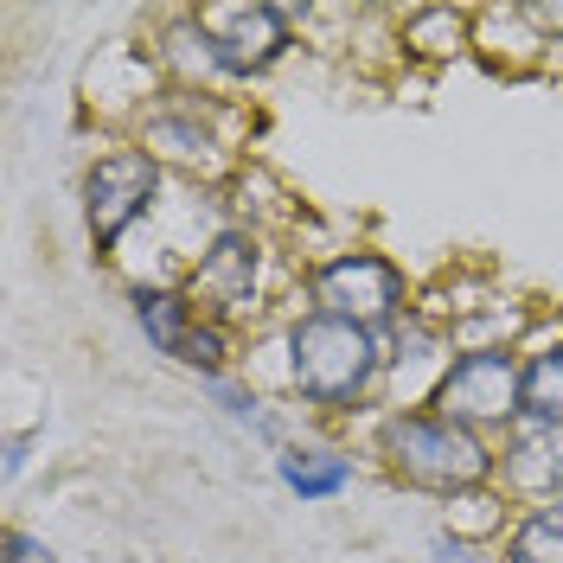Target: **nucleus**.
<instances>
[{
	"instance_id": "17",
	"label": "nucleus",
	"mask_w": 563,
	"mask_h": 563,
	"mask_svg": "<svg viewBox=\"0 0 563 563\" xmlns=\"http://www.w3.org/2000/svg\"><path fill=\"white\" fill-rule=\"evenodd\" d=\"M429 558L435 563H493L499 551H487V544H467V538H455L449 526L429 531Z\"/></svg>"
},
{
	"instance_id": "9",
	"label": "nucleus",
	"mask_w": 563,
	"mask_h": 563,
	"mask_svg": "<svg viewBox=\"0 0 563 563\" xmlns=\"http://www.w3.org/2000/svg\"><path fill=\"white\" fill-rule=\"evenodd\" d=\"M493 449H499V493L512 506L563 499V422L519 417Z\"/></svg>"
},
{
	"instance_id": "6",
	"label": "nucleus",
	"mask_w": 563,
	"mask_h": 563,
	"mask_svg": "<svg viewBox=\"0 0 563 563\" xmlns=\"http://www.w3.org/2000/svg\"><path fill=\"white\" fill-rule=\"evenodd\" d=\"M269 263H276V250L263 231H250V224H218L199 256H186V295L199 301V314L218 320V327H256V320L269 314Z\"/></svg>"
},
{
	"instance_id": "5",
	"label": "nucleus",
	"mask_w": 563,
	"mask_h": 563,
	"mask_svg": "<svg viewBox=\"0 0 563 563\" xmlns=\"http://www.w3.org/2000/svg\"><path fill=\"white\" fill-rule=\"evenodd\" d=\"M167 167L141 147L135 135L129 141H109L90 154L84 167V231H90V250L115 263V250L135 238L141 224H154L161 206H167Z\"/></svg>"
},
{
	"instance_id": "11",
	"label": "nucleus",
	"mask_w": 563,
	"mask_h": 563,
	"mask_svg": "<svg viewBox=\"0 0 563 563\" xmlns=\"http://www.w3.org/2000/svg\"><path fill=\"white\" fill-rule=\"evenodd\" d=\"M129 314H135L141 340L161 352V358H179L186 346V333L199 327V301L186 295V282L179 276H147V282H129Z\"/></svg>"
},
{
	"instance_id": "19",
	"label": "nucleus",
	"mask_w": 563,
	"mask_h": 563,
	"mask_svg": "<svg viewBox=\"0 0 563 563\" xmlns=\"http://www.w3.org/2000/svg\"><path fill=\"white\" fill-rule=\"evenodd\" d=\"M26 461H33V429H13V435H7V455H0V474H7V481H20V474H26Z\"/></svg>"
},
{
	"instance_id": "12",
	"label": "nucleus",
	"mask_w": 563,
	"mask_h": 563,
	"mask_svg": "<svg viewBox=\"0 0 563 563\" xmlns=\"http://www.w3.org/2000/svg\"><path fill=\"white\" fill-rule=\"evenodd\" d=\"M397 52L410 65H455L474 52V7H410L397 20Z\"/></svg>"
},
{
	"instance_id": "2",
	"label": "nucleus",
	"mask_w": 563,
	"mask_h": 563,
	"mask_svg": "<svg viewBox=\"0 0 563 563\" xmlns=\"http://www.w3.org/2000/svg\"><path fill=\"white\" fill-rule=\"evenodd\" d=\"M372 455L397 487L429 493V499H455L474 487H499V449L487 435L461 429L442 417L435 404H410V410H378L372 417Z\"/></svg>"
},
{
	"instance_id": "16",
	"label": "nucleus",
	"mask_w": 563,
	"mask_h": 563,
	"mask_svg": "<svg viewBox=\"0 0 563 563\" xmlns=\"http://www.w3.org/2000/svg\"><path fill=\"white\" fill-rule=\"evenodd\" d=\"M238 352H244V346H238V327H218V320H199V327L186 333V346H179V358H174V365H186V372H192V378L206 385V378H224V372H238V365H244Z\"/></svg>"
},
{
	"instance_id": "15",
	"label": "nucleus",
	"mask_w": 563,
	"mask_h": 563,
	"mask_svg": "<svg viewBox=\"0 0 563 563\" xmlns=\"http://www.w3.org/2000/svg\"><path fill=\"white\" fill-rule=\"evenodd\" d=\"M526 417L563 422V333L558 340H526Z\"/></svg>"
},
{
	"instance_id": "8",
	"label": "nucleus",
	"mask_w": 563,
	"mask_h": 563,
	"mask_svg": "<svg viewBox=\"0 0 563 563\" xmlns=\"http://www.w3.org/2000/svg\"><path fill=\"white\" fill-rule=\"evenodd\" d=\"M192 13H199V26L211 33V45H218V65L231 77V90L263 84L295 52V33H301L295 26V7H282V0H206Z\"/></svg>"
},
{
	"instance_id": "10",
	"label": "nucleus",
	"mask_w": 563,
	"mask_h": 563,
	"mask_svg": "<svg viewBox=\"0 0 563 563\" xmlns=\"http://www.w3.org/2000/svg\"><path fill=\"white\" fill-rule=\"evenodd\" d=\"M276 481L295 493L301 506H327V499H340V493L358 481V455H352L346 442L295 435V442L276 449Z\"/></svg>"
},
{
	"instance_id": "4",
	"label": "nucleus",
	"mask_w": 563,
	"mask_h": 563,
	"mask_svg": "<svg viewBox=\"0 0 563 563\" xmlns=\"http://www.w3.org/2000/svg\"><path fill=\"white\" fill-rule=\"evenodd\" d=\"M231 115L244 109L231 97H199V90H161L154 103L135 115V141L179 179H231L244 167V147L231 141Z\"/></svg>"
},
{
	"instance_id": "14",
	"label": "nucleus",
	"mask_w": 563,
	"mask_h": 563,
	"mask_svg": "<svg viewBox=\"0 0 563 563\" xmlns=\"http://www.w3.org/2000/svg\"><path fill=\"white\" fill-rule=\"evenodd\" d=\"M512 499L499 487H474V493H455L449 499V519L442 526L455 531V538H467V544H487V551H499V538H506V526H512Z\"/></svg>"
},
{
	"instance_id": "1",
	"label": "nucleus",
	"mask_w": 563,
	"mask_h": 563,
	"mask_svg": "<svg viewBox=\"0 0 563 563\" xmlns=\"http://www.w3.org/2000/svg\"><path fill=\"white\" fill-rule=\"evenodd\" d=\"M282 352V397L301 404L308 417H378V390H385V333L352 327L320 308H288L276 327Z\"/></svg>"
},
{
	"instance_id": "3",
	"label": "nucleus",
	"mask_w": 563,
	"mask_h": 563,
	"mask_svg": "<svg viewBox=\"0 0 563 563\" xmlns=\"http://www.w3.org/2000/svg\"><path fill=\"white\" fill-rule=\"evenodd\" d=\"M301 308L320 314H340L352 327H372V333H397L404 320L417 314V282L404 276V263L390 250L372 244H346L327 250L301 269Z\"/></svg>"
},
{
	"instance_id": "7",
	"label": "nucleus",
	"mask_w": 563,
	"mask_h": 563,
	"mask_svg": "<svg viewBox=\"0 0 563 563\" xmlns=\"http://www.w3.org/2000/svg\"><path fill=\"white\" fill-rule=\"evenodd\" d=\"M429 404L442 417H455L461 429L499 442L512 422L526 417V352L519 346H455Z\"/></svg>"
},
{
	"instance_id": "18",
	"label": "nucleus",
	"mask_w": 563,
	"mask_h": 563,
	"mask_svg": "<svg viewBox=\"0 0 563 563\" xmlns=\"http://www.w3.org/2000/svg\"><path fill=\"white\" fill-rule=\"evenodd\" d=\"M0 563H58V551H52L38 531L7 526V538H0Z\"/></svg>"
},
{
	"instance_id": "13",
	"label": "nucleus",
	"mask_w": 563,
	"mask_h": 563,
	"mask_svg": "<svg viewBox=\"0 0 563 563\" xmlns=\"http://www.w3.org/2000/svg\"><path fill=\"white\" fill-rule=\"evenodd\" d=\"M499 563H563V499L519 506L499 538Z\"/></svg>"
}]
</instances>
